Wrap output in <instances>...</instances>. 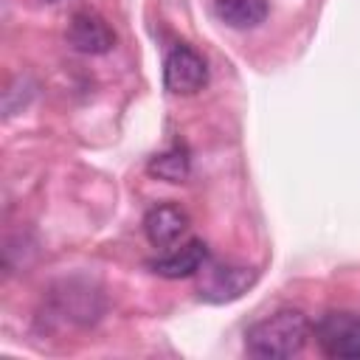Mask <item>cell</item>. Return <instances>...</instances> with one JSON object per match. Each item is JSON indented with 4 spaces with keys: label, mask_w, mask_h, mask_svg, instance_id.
I'll use <instances>...</instances> for the list:
<instances>
[{
    "label": "cell",
    "mask_w": 360,
    "mask_h": 360,
    "mask_svg": "<svg viewBox=\"0 0 360 360\" xmlns=\"http://www.w3.org/2000/svg\"><path fill=\"white\" fill-rule=\"evenodd\" d=\"M312 338V323L301 309H276L245 332V349L262 360H281L298 354Z\"/></svg>",
    "instance_id": "1"
},
{
    "label": "cell",
    "mask_w": 360,
    "mask_h": 360,
    "mask_svg": "<svg viewBox=\"0 0 360 360\" xmlns=\"http://www.w3.org/2000/svg\"><path fill=\"white\" fill-rule=\"evenodd\" d=\"M312 335L326 357L360 360V312L329 309L315 321Z\"/></svg>",
    "instance_id": "2"
},
{
    "label": "cell",
    "mask_w": 360,
    "mask_h": 360,
    "mask_svg": "<svg viewBox=\"0 0 360 360\" xmlns=\"http://www.w3.org/2000/svg\"><path fill=\"white\" fill-rule=\"evenodd\" d=\"M253 281H256V270L245 264L205 259V264L197 270V292L208 304L236 301L242 292H248V287H253Z\"/></svg>",
    "instance_id": "3"
},
{
    "label": "cell",
    "mask_w": 360,
    "mask_h": 360,
    "mask_svg": "<svg viewBox=\"0 0 360 360\" xmlns=\"http://www.w3.org/2000/svg\"><path fill=\"white\" fill-rule=\"evenodd\" d=\"M208 82V65L191 45H174L163 62V84L169 93L191 96Z\"/></svg>",
    "instance_id": "4"
},
{
    "label": "cell",
    "mask_w": 360,
    "mask_h": 360,
    "mask_svg": "<svg viewBox=\"0 0 360 360\" xmlns=\"http://www.w3.org/2000/svg\"><path fill=\"white\" fill-rule=\"evenodd\" d=\"M65 39L79 53H107L115 45V31L110 28V22L98 11L82 8L70 17Z\"/></svg>",
    "instance_id": "5"
},
{
    "label": "cell",
    "mask_w": 360,
    "mask_h": 360,
    "mask_svg": "<svg viewBox=\"0 0 360 360\" xmlns=\"http://www.w3.org/2000/svg\"><path fill=\"white\" fill-rule=\"evenodd\" d=\"M186 231H188V217L183 208H177L172 202H160V205L149 208L143 217V233H146L149 245L158 250L174 248L186 236Z\"/></svg>",
    "instance_id": "6"
},
{
    "label": "cell",
    "mask_w": 360,
    "mask_h": 360,
    "mask_svg": "<svg viewBox=\"0 0 360 360\" xmlns=\"http://www.w3.org/2000/svg\"><path fill=\"white\" fill-rule=\"evenodd\" d=\"M208 259V248L202 239H188L183 245L169 248L163 256L152 259L149 267L152 273L163 276V278H186V276H197V270L205 264Z\"/></svg>",
    "instance_id": "7"
},
{
    "label": "cell",
    "mask_w": 360,
    "mask_h": 360,
    "mask_svg": "<svg viewBox=\"0 0 360 360\" xmlns=\"http://www.w3.org/2000/svg\"><path fill=\"white\" fill-rule=\"evenodd\" d=\"M267 0H214V14L219 22H225L228 28H256L267 20Z\"/></svg>",
    "instance_id": "8"
},
{
    "label": "cell",
    "mask_w": 360,
    "mask_h": 360,
    "mask_svg": "<svg viewBox=\"0 0 360 360\" xmlns=\"http://www.w3.org/2000/svg\"><path fill=\"white\" fill-rule=\"evenodd\" d=\"M149 172L158 174L160 180H169V183H183L188 177V155L183 146H172L166 152H160L152 163H149Z\"/></svg>",
    "instance_id": "9"
},
{
    "label": "cell",
    "mask_w": 360,
    "mask_h": 360,
    "mask_svg": "<svg viewBox=\"0 0 360 360\" xmlns=\"http://www.w3.org/2000/svg\"><path fill=\"white\" fill-rule=\"evenodd\" d=\"M45 3H56V0H45Z\"/></svg>",
    "instance_id": "10"
}]
</instances>
